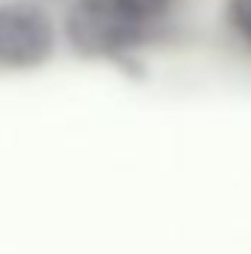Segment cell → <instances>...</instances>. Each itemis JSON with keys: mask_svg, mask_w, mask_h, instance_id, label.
Instances as JSON below:
<instances>
[{"mask_svg": "<svg viewBox=\"0 0 251 254\" xmlns=\"http://www.w3.org/2000/svg\"><path fill=\"white\" fill-rule=\"evenodd\" d=\"M136 3V9L151 21V24H160L169 12H172V3L175 0H133Z\"/></svg>", "mask_w": 251, "mask_h": 254, "instance_id": "cell-4", "label": "cell"}, {"mask_svg": "<svg viewBox=\"0 0 251 254\" xmlns=\"http://www.w3.org/2000/svg\"><path fill=\"white\" fill-rule=\"evenodd\" d=\"M151 30L133 0H71L60 24L63 42L77 57L101 63H127Z\"/></svg>", "mask_w": 251, "mask_h": 254, "instance_id": "cell-1", "label": "cell"}, {"mask_svg": "<svg viewBox=\"0 0 251 254\" xmlns=\"http://www.w3.org/2000/svg\"><path fill=\"white\" fill-rule=\"evenodd\" d=\"M225 21L231 33L251 48V0H225Z\"/></svg>", "mask_w": 251, "mask_h": 254, "instance_id": "cell-3", "label": "cell"}, {"mask_svg": "<svg viewBox=\"0 0 251 254\" xmlns=\"http://www.w3.org/2000/svg\"><path fill=\"white\" fill-rule=\"evenodd\" d=\"M60 48L54 15L36 0H0V68L39 71Z\"/></svg>", "mask_w": 251, "mask_h": 254, "instance_id": "cell-2", "label": "cell"}]
</instances>
